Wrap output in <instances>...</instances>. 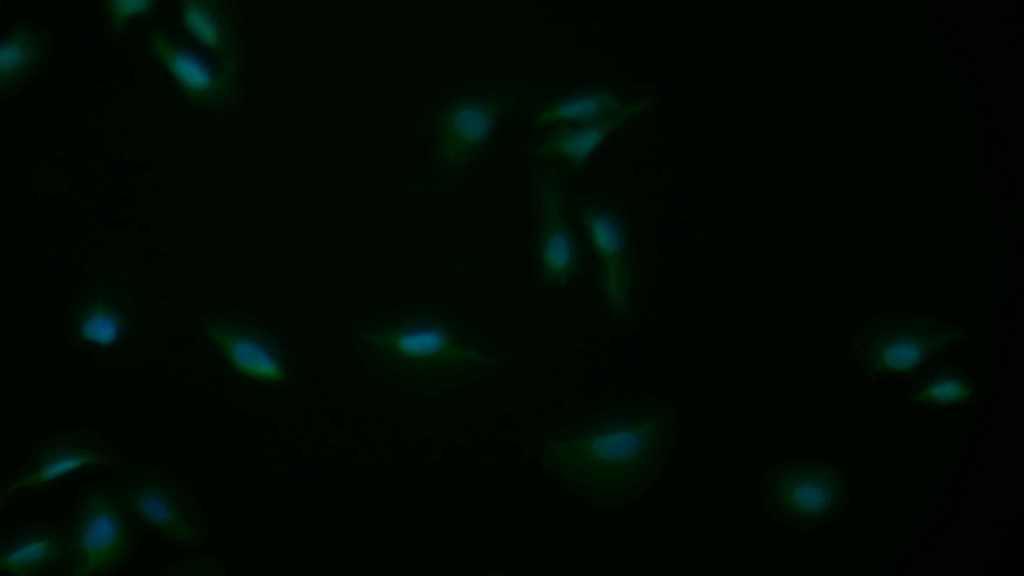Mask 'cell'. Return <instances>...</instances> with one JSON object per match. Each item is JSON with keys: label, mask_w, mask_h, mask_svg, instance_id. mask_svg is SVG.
<instances>
[{"label": "cell", "mask_w": 1024, "mask_h": 576, "mask_svg": "<svg viewBox=\"0 0 1024 576\" xmlns=\"http://www.w3.org/2000/svg\"><path fill=\"white\" fill-rule=\"evenodd\" d=\"M679 419L667 405L623 408L553 440L545 454L567 479L620 504L633 502L666 470L678 440Z\"/></svg>", "instance_id": "cell-1"}, {"label": "cell", "mask_w": 1024, "mask_h": 576, "mask_svg": "<svg viewBox=\"0 0 1024 576\" xmlns=\"http://www.w3.org/2000/svg\"><path fill=\"white\" fill-rule=\"evenodd\" d=\"M373 338L372 346L380 360L415 376L458 378L501 364L495 353L473 341L454 320L437 310L405 314Z\"/></svg>", "instance_id": "cell-2"}, {"label": "cell", "mask_w": 1024, "mask_h": 576, "mask_svg": "<svg viewBox=\"0 0 1024 576\" xmlns=\"http://www.w3.org/2000/svg\"><path fill=\"white\" fill-rule=\"evenodd\" d=\"M756 494L773 521L809 532L839 519L847 510L852 491L834 463L801 457L768 467L758 479Z\"/></svg>", "instance_id": "cell-3"}, {"label": "cell", "mask_w": 1024, "mask_h": 576, "mask_svg": "<svg viewBox=\"0 0 1024 576\" xmlns=\"http://www.w3.org/2000/svg\"><path fill=\"white\" fill-rule=\"evenodd\" d=\"M968 339L960 325L917 314L884 313L859 325L850 354L867 377H899Z\"/></svg>", "instance_id": "cell-4"}, {"label": "cell", "mask_w": 1024, "mask_h": 576, "mask_svg": "<svg viewBox=\"0 0 1024 576\" xmlns=\"http://www.w3.org/2000/svg\"><path fill=\"white\" fill-rule=\"evenodd\" d=\"M92 482L123 501L143 534L181 547H199L205 542L207 525L200 508L171 472L129 465Z\"/></svg>", "instance_id": "cell-5"}, {"label": "cell", "mask_w": 1024, "mask_h": 576, "mask_svg": "<svg viewBox=\"0 0 1024 576\" xmlns=\"http://www.w3.org/2000/svg\"><path fill=\"white\" fill-rule=\"evenodd\" d=\"M62 521L73 576L108 573L125 566L143 535L123 501L93 482L80 488Z\"/></svg>", "instance_id": "cell-6"}, {"label": "cell", "mask_w": 1024, "mask_h": 576, "mask_svg": "<svg viewBox=\"0 0 1024 576\" xmlns=\"http://www.w3.org/2000/svg\"><path fill=\"white\" fill-rule=\"evenodd\" d=\"M128 466L124 455L97 431L63 428L41 439L24 462L2 479L1 504L77 477L111 474Z\"/></svg>", "instance_id": "cell-7"}, {"label": "cell", "mask_w": 1024, "mask_h": 576, "mask_svg": "<svg viewBox=\"0 0 1024 576\" xmlns=\"http://www.w3.org/2000/svg\"><path fill=\"white\" fill-rule=\"evenodd\" d=\"M518 94L469 90L447 100L434 120L435 160L459 173L478 161L502 120L518 108Z\"/></svg>", "instance_id": "cell-8"}, {"label": "cell", "mask_w": 1024, "mask_h": 576, "mask_svg": "<svg viewBox=\"0 0 1024 576\" xmlns=\"http://www.w3.org/2000/svg\"><path fill=\"white\" fill-rule=\"evenodd\" d=\"M539 225L534 245L537 273L548 288L568 287L581 266L579 237L570 214L561 174L545 164L537 175Z\"/></svg>", "instance_id": "cell-9"}, {"label": "cell", "mask_w": 1024, "mask_h": 576, "mask_svg": "<svg viewBox=\"0 0 1024 576\" xmlns=\"http://www.w3.org/2000/svg\"><path fill=\"white\" fill-rule=\"evenodd\" d=\"M579 216L596 258L603 297L614 314H626L632 299L633 264L624 219L600 200L585 203Z\"/></svg>", "instance_id": "cell-10"}, {"label": "cell", "mask_w": 1024, "mask_h": 576, "mask_svg": "<svg viewBox=\"0 0 1024 576\" xmlns=\"http://www.w3.org/2000/svg\"><path fill=\"white\" fill-rule=\"evenodd\" d=\"M0 570L10 575H72L70 547L62 520H21L0 538Z\"/></svg>", "instance_id": "cell-11"}, {"label": "cell", "mask_w": 1024, "mask_h": 576, "mask_svg": "<svg viewBox=\"0 0 1024 576\" xmlns=\"http://www.w3.org/2000/svg\"><path fill=\"white\" fill-rule=\"evenodd\" d=\"M149 47L191 103L211 106L222 96L224 80L191 48L163 32L150 36Z\"/></svg>", "instance_id": "cell-12"}, {"label": "cell", "mask_w": 1024, "mask_h": 576, "mask_svg": "<svg viewBox=\"0 0 1024 576\" xmlns=\"http://www.w3.org/2000/svg\"><path fill=\"white\" fill-rule=\"evenodd\" d=\"M642 109H631L596 123L551 124L533 144L528 157L535 161L581 164L615 129Z\"/></svg>", "instance_id": "cell-13"}, {"label": "cell", "mask_w": 1024, "mask_h": 576, "mask_svg": "<svg viewBox=\"0 0 1024 576\" xmlns=\"http://www.w3.org/2000/svg\"><path fill=\"white\" fill-rule=\"evenodd\" d=\"M49 49V35L43 26L21 22L9 27L1 40V95H11L32 80L45 66Z\"/></svg>", "instance_id": "cell-14"}, {"label": "cell", "mask_w": 1024, "mask_h": 576, "mask_svg": "<svg viewBox=\"0 0 1024 576\" xmlns=\"http://www.w3.org/2000/svg\"><path fill=\"white\" fill-rule=\"evenodd\" d=\"M647 104L645 100H627L609 89L575 90L539 103L533 122L546 127L561 122L596 123Z\"/></svg>", "instance_id": "cell-15"}, {"label": "cell", "mask_w": 1024, "mask_h": 576, "mask_svg": "<svg viewBox=\"0 0 1024 576\" xmlns=\"http://www.w3.org/2000/svg\"><path fill=\"white\" fill-rule=\"evenodd\" d=\"M216 337L228 359L244 373L264 379L284 377L279 353L259 336L241 329H225Z\"/></svg>", "instance_id": "cell-16"}, {"label": "cell", "mask_w": 1024, "mask_h": 576, "mask_svg": "<svg viewBox=\"0 0 1024 576\" xmlns=\"http://www.w3.org/2000/svg\"><path fill=\"white\" fill-rule=\"evenodd\" d=\"M974 393L973 382L961 368L939 366L915 377L907 401L918 407L954 405L968 402Z\"/></svg>", "instance_id": "cell-17"}, {"label": "cell", "mask_w": 1024, "mask_h": 576, "mask_svg": "<svg viewBox=\"0 0 1024 576\" xmlns=\"http://www.w3.org/2000/svg\"><path fill=\"white\" fill-rule=\"evenodd\" d=\"M180 17L186 31L202 46L218 53L223 49L225 32L217 12L208 2H180Z\"/></svg>", "instance_id": "cell-18"}, {"label": "cell", "mask_w": 1024, "mask_h": 576, "mask_svg": "<svg viewBox=\"0 0 1024 576\" xmlns=\"http://www.w3.org/2000/svg\"><path fill=\"white\" fill-rule=\"evenodd\" d=\"M118 333V320L107 310L91 312L83 324V334L87 338L99 342L110 343Z\"/></svg>", "instance_id": "cell-19"}, {"label": "cell", "mask_w": 1024, "mask_h": 576, "mask_svg": "<svg viewBox=\"0 0 1024 576\" xmlns=\"http://www.w3.org/2000/svg\"><path fill=\"white\" fill-rule=\"evenodd\" d=\"M153 4L154 2L147 0L108 1L105 8L112 29L121 31L130 17L147 12Z\"/></svg>", "instance_id": "cell-20"}]
</instances>
